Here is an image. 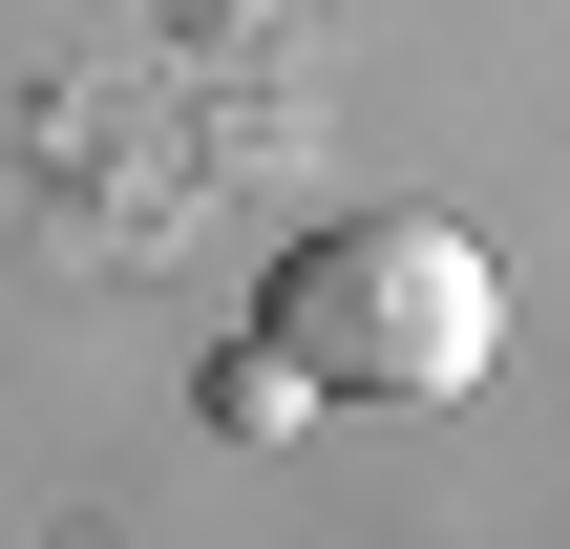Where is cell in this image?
Wrapping results in <instances>:
<instances>
[{
    "instance_id": "cell-2",
    "label": "cell",
    "mask_w": 570,
    "mask_h": 549,
    "mask_svg": "<svg viewBox=\"0 0 570 549\" xmlns=\"http://www.w3.org/2000/svg\"><path fill=\"white\" fill-rule=\"evenodd\" d=\"M212 423H233V444H275V423H296V360H275V339H254V360H212Z\"/></svg>"
},
{
    "instance_id": "cell-1",
    "label": "cell",
    "mask_w": 570,
    "mask_h": 549,
    "mask_svg": "<svg viewBox=\"0 0 570 549\" xmlns=\"http://www.w3.org/2000/svg\"><path fill=\"white\" fill-rule=\"evenodd\" d=\"M254 339L296 360V402H465V381L508 360V275H487V233H444V212H338V233L275 254Z\"/></svg>"
}]
</instances>
